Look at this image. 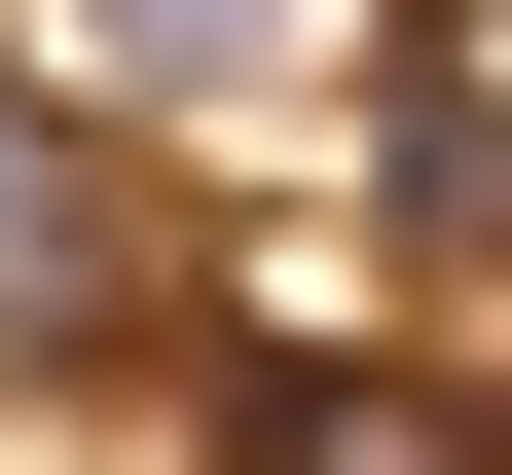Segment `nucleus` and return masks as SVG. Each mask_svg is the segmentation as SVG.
<instances>
[{
	"label": "nucleus",
	"instance_id": "1",
	"mask_svg": "<svg viewBox=\"0 0 512 475\" xmlns=\"http://www.w3.org/2000/svg\"><path fill=\"white\" fill-rule=\"evenodd\" d=\"M0 329H37V366H147L183 329V183L110 147L74 74H0Z\"/></svg>",
	"mask_w": 512,
	"mask_h": 475
}]
</instances>
